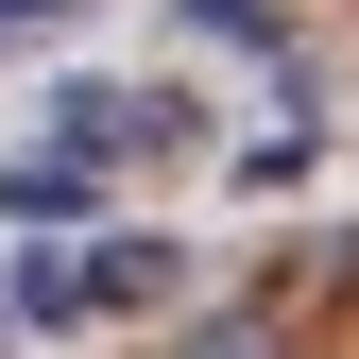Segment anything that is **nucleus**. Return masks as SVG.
Wrapping results in <instances>:
<instances>
[{
  "instance_id": "f257e3e1",
  "label": "nucleus",
  "mask_w": 359,
  "mask_h": 359,
  "mask_svg": "<svg viewBox=\"0 0 359 359\" xmlns=\"http://www.w3.org/2000/svg\"><path fill=\"white\" fill-rule=\"evenodd\" d=\"M171 359H291V325H274V308H222V325H189Z\"/></svg>"
},
{
  "instance_id": "f03ea898",
  "label": "nucleus",
  "mask_w": 359,
  "mask_h": 359,
  "mask_svg": "<svg viewBox=\"0 0 359 359\" xmlns=\"http://www.w3.org/2000/svg\"><path fill=\"white\" fill-rule=\"evenodd\" d=\"M18 18H34V34H52V18H69V0H0V34H18Z\"/></svg>"
}]
</instances>
